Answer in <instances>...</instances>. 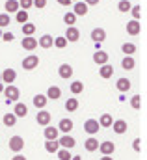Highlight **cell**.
I'll return each instance as SVG.
<instances>
[{"instance_id": "cell-53", "label": "cell", "mask_w": 147, "mask_h": 160, "mask_svg": "<svg viewBox=\"0 0 147 160\" xmlns=\"http://www.w3.org/2000/svg\"><path fill=\"white\" fill-rule=\"evenodd\" d=\"M0 38H2V30H0Z\"/></svg>"}, {"instance_id": "cell-52", "label": "cell", "mask_w": 147, "mask_h": 160, "mask_svg": "<svg viewBox=\"0 0 147 160\" xmlns=\"http://www.w3.org/2000/svg\"><path fill=\"white\" fill-rule=\"evenodd\" d=\"M4 91V82H0V93Z\"/></svg>"}, {"instance_id": "cell-7", "label": "cell", "mask_w": 147, "mask_h": 160, "mask_svg": "<svg viewBox=\"0 0 147 160\" xmlns=\"http://www.w3.org/2000/svg\"><path fill=\"white\" fill-rule=\"evenodd\" d=\"M58 143L63 149H73L74 145H76V140H74L73 136H69V134H63L62 138H58Z\"/></svg>"}, {"instance_id": "cell-39", "label": "cell", "mask_w": 147, "mask_h": 160, "mask_svg": "<svg viewBox=\"0 0 147 160\" xmlns=\"http://www.w3.org/2000/svg\"><path fill=\"white\" fill-rule=\"evenodd\" d=\"M130 13H132L134 21H140V17H142V8H140V6H132V8H130Z\"/></svg>"}, {"instance_id": "cell-33", "label": "cell", "mask_w": 147, "mask_h": 160, "mask_svg": "<svg viewBox=\"0 0 147 160\" xmlns=\"http://www.w3.org/2000/svg\"><path fill=\"white\" fill-rule=\"evenodd\" d=\"M15 21L21 22V24L28 22V11H26V9H19V11L15 13Z\"/></svg>"}, {"instance_id": "cell-44", "label": "cell", "mask_w": 147, "mask_h": 160, "mask_svg": "<svg viewBox=\"0 0 147 160\" xmlns=\"http://www.w3.org/2000/svg\"><path fill=\"white\" fill-rule=\"evenodd\" d=\"M132 149H134L136 153H140V151H142V140H140V138H136V140L132 142Z\"/></svg>"}, {"instance_id": "cell-2", "label": "cell", "mask_w": 147, "mask_h": 160, "mask_svg": "<svg viewBox=\"0 0 147 160\" xmlns=\"http://www.w3.org/2000/svg\"><path fill=\"white\" fill-rule=\"evenodd\" d=\"M8 147H9V151H13V153H21V151L24 149V140H23V136H11L9 142H8Z\"/></svg>"}, {"instance_id": "cell-21", "label": "cell", "mask_w": 147, "mask_h": 160, "mask_svg": "<svg viewBox=\"0 0 147 160\" xmlns=\"http://www.w3.org/2000/svg\"><path fill=\"white\" fill-rule=\"evenodd\" d=\"M13 114H15V118H26V116H28V108H26V104L17 102L15 108H13Z\"/></svg>"}, {"instance_id": "cell-6", "label": "cell", "mask_w": 147, "mask_h": 160, "mask_svg": "<svg viewBox=\"0 0 147 160\" xmlns=\"http://www.w3.org/2000/svg\"><path fill=\"white\" fill-rule=\"evenodd\" d=\"M99 128H101V125H99V121H97V119H88L86 123H84V130H86L89 136L97 134V132H99Z\"/></svg>"}, {"instance_id": "cell-37", "label": "cell", "mask_w": 147, "mask_h": 160, "mask_svg": "<svg viewBox=\"0 0 147 160\" xmlns=\"http://www.w3.org/2000/svg\"><path fill=\"white\" fill-rule=\"evenodd\" d=\"M130 8H132V4H130L129 0H121V2L117 4V9H119L121 13H127V11H130Z\"/></svg>"}, {"instance_id": "cell-13", "label": "cell", "mask_w": 147, "mask_h": 160, "mask_svg": "<svg viewBox=\"0 0 147 160\" xmlns=\"http://www.w3.org/2000/svg\"><path fill=\"white\" fill-rule=\"evenodd\" d=\"M99 151H101L103 155H112V153L115 151V143H114L112 140H106V142L99 143Z\"/></svg>"}, {"instance_id": "cell-30", "label": "cell", "mask_w": 147, "mask_h": 160, "mask_svg": "<svg viewBox=\"0 0 147 160\" xmlns=\"http://www.w3.org/2000/svg\"><path fill=\"white\" fill-rule=\"evenodd\" d=\"M134 65H136V62H134V58H132V56H125V58H123V62H121V67H123V69H127V71L134 69Z\"/></svg>"}, {"instance_id": "cell-22", "label": "cell", "mask_w": 147, "mask_h": 160, "mask_svg": "<svg viewBox=\"0 0 147 160\" xmlns=\"http://www.w3.org/2000/svg\"><path fill=\"white\" fill-rule=\"evenodd\" d=\"M58 149H60L58 140H47V142H45V151H47V153L56 155V151H58Z\"/></svg>"}, {"instance_id": "cell-11", "label": "cell", "mask_w": 147, "mask_h": 160, "mask_svg": "<svg viewBox=\"0 0 147 160\" xmlns=\"http://www.w3.org/2000/svg\"><path fill=\"white\" fill-rule=\"evenodd\" d=\"M58 75H60V78L69 80L71 77H73V67H71L69 63H62L60 69H58Z\"/></svg>"}, {"instance_id": "cell-25", "label": "cell", "mask_w": 147, "mask_h": 160, "mask_svg": "<svg viewBox=\"0 0 147 160\" xmlns=\"http://www.w3.org/2000/svg\"><path fill=\"white\" fill-rule=\"evenodd\" d=\"M130 86H132V84H130V80H129V78H119L117 82H115V88H117L119 91H123V93H125V91H129V89H130Z\"/></svg>"}, {"instance_id": "cell-38", "label": "cell", "mask_w": 147, "mask_h": 160, "mask_svg": "<svg viewBox=\"0 0 147 160\" xmlns=\"http://www.w3.org/2000/svg\"><path fill=\"white\" fill-rule=\"evenodd\" d=\"M63 22H65L67 26H74V22H76V15H74V13H65V15H63Z\"/></svg>"}, {"instance_id": "cell-24", "label": "cell", "mask_w": 147, "mask_h": 160, "mask_svg": "<svg viewBox=\"0 0 147 160\" xmlns=\"http://www.w3.org/2000/svg\"><path fill=\"white\" fill-rule=\"evenodd\" d=\"M60 95H62V89L58 86H50L48 91H47V99H52V101H58Z\"/></svg>"}, {"instance_id": "cell-46", "label": "cell", "mask_w": 147, "mask_h": 160, "mask_svg": "<svg viewBox=\"0 0 147 160\" xmlns=\"http://www.w3.org/2000/svg\"><path fill=\"white\" fill-rule=\"evenodd\" d=\"M0 39H4L6 43H8V41H13V39H15V36H13L11 32H2V38H0Z\"/></svg>"}, {"instance_id": "cell-34", "label": "cell", "mask_w": 147, "mask_h": 160, "mask_svg": "<svg viewBox=\"0 0 147 160\" xmlns=\"http://www.w3.org/2000/svg\"><path fill=\"white\" fill-rule=\"evenodd\" d=\"M56 155H58V158L60 160H71V157H73V155H71V149H63V147L58 149Z\"/></svg>"}, {"instance_id": "cell-31", "label": "cell", "mask_w": 147, "mask_h": 160, "mask_svg": "<svg viewBox=\"0 0 147 160\" xmlns=\"http://www.w3.org/2000/svg\"><path fill=\"white\" fill-rule=\"evenodd\" d=\"M82 91H84L82 80H74V82H71V93H73V95H80Z\"/></svg>"}, {"instance_id": "cell-51", "label": "cell", "mask_w": 147, "mask_h": 160, "mask_svg": "<svg viewBox=\"0 0 147 160\" xmlns=\"http://www.w3.org/2000/svg\"><path fill=\"white\" fill-rule=\"evenodd\" d=\"M71 160H82V157H78V155H73V157H71Z\"/></svg>"}, {"instance_id": "cell-43", "label": "cell", "mask_w": 147, "mask_h": 160, "mask_svg": "<svg viewBox=\"0 0 147 160\" xmlns=\"http://www.w3.org/2000/svg\"><path fill=\"white\" fill-rule=\"evenodd\" d=\"M19 2V8L21 9H26L28 11V8H32V0H17Z\"/></svg>"}, {"instance_id": "cell-49", "label": "cell", "mask_w": 147, "mask_h": 160, "mask_svg": "<svg viewBox=\"0 0 147 160\" xmlns=\"http://www.w3.org/2000/svg\"><path fill=\"white\" fill-rule=\"evenodd\" d=\"M11 160H26V157H24V155H15Z\"/></svg>"}, {"instance_id": "cell-41", "label": "cell", "mask_w": 147, "mask_h": 160, "mask_svg": "<svg viewBox=\"0 0 147 160\" xmlns=\"http://www.w3.org/2000/svg\"><path fill=\"white\" fill-rule=\"evenodd\" d=\"M65 45H67V39H65L63 36H60V38L54 39V47H56V48H65Z\"/></svg>"}, {"instance_id": "cell-50", "label": "cell", "mask_w": 147, "mask_h": 160, "mask_svg": "<svg viewBox=\"0 0 147 160\" xmlns=\"http://www.w3.org/2000/svg\"><path fill=\"white\" fill-rule=\"evenodd\" d=\"M101 160H114V158H112V155H103Z\"/></svg>"}, {"instance_id": "cell-15", "label": "cell", "mask_w": 147, "mask_h": 160, "mask_svg": "<svg viewBox=\"0 0 147 160\" xmlns=\"http://www.w3.org/2000/svg\"><path fill=\"white\" fill-rule=\"evenodd\" d=\"M37 45H39L41 48H50V47L54 45V39H52L50 34H43V36L37 39Z\"/></svg>"}, {"instance_id": "cell-29", "label": "cell", "mask_w": 147, "mask_h": 160, "mask_svg": "<svg viewBox=\"0 0 147 160\" xmlns=\"http://www.w3.org/2000/svg\"><path fill=\"white\" fill-rule=\"evenodd\" d=\"M121 50H123L125 56H132V54L136 52V45H134V43H123V45H121Z\"/></svg>"}, {"instance_id": "cell-18", "label": "cell", "mask_w": 147, "mask_h": 160, "mask_svg": "<svg viewBox=\"0 0 147 160\" xmlns=\"http://www.w3.org/2000/svg\"><path fill=\"white\" fill-rule=\"evenodd\" d=\"M88 9H89V6H86L84 2H74L73 13L76 17H84V15H88Z\"/></svg>"}, {"instance_id": "cell-14", "label": "cell", "mask_w": 147, "mask_h": 160, "mask_svg": "<svg viewBox=\"0 0 147 160\" xmlns=\"http://www.w3.org/2000/svg\"><path fill=\"white\" fill-rule=\"evenodd\" d=\"M84 149H86L88 153L97 151V149H99V140H97V138H93V136H89V138L84 142Z\"/></svg>"}, {"instance_id": "cell-32", "label": "cell", "mask_w": 147, "mask_h": 160, "mask_svg": "<svg viewBox=\"0 0 147 160\" xmlns=\"http://www.w3.org/2000/svg\"><path fill=\"white\" fill-rule=\"evenodd\" d=\"M65 110H67V112H76V110H78V99H74V97L67 99V101H65Z\"/></svg>"}, {"instance_id": "cell-26", "label": "cell", "mask_w": 147, "mask_h": 160, "mask_svg": "<svg viewBox=\"0 0 147 160\" xmlns=\"http://www.w3.org/2000/svg\"><path fill=\"white\" fill-rule=\"evenodd\" d=\"M6 13H17L21 8H19V2L17 0H6Z\"/></svg>"}, {"instance_id": "cell-9", "label": "cell", "mask_w": 147, "mask_h": 160, "mask_svg": "<svg viewBox=\"0 0 147 160\" xmlns=\"http://www.w3.org/2000/svg\"><path fill=\"white\" fill-rule=\"evenodd\" d=\"M142 32V24H140V21H129L127 22V34L129 36H138Z\"/></svg>"}, {"instance_id": "cell-5", "label": "cell", "mask_w": 147, "mask_h": 160, "mask_svg": "<svg viewBox=\"0 0 147 160\" xmlns=\"http://www.w3.org/2000/svg\"><path fill=\"white\" fill-rule=\"evenodd\" d=\"M17 78V73L15 69H4L0 71V82H6V84H13Z\"/></svg>"}, {"instance_id": "cell-10", "label": "cell", "mask_w": 147, "mask_h": 160, "mask_svg": "<svg viewBox=\"0 0 147 160\" xmlns=\"http://www.w3.org/2000/svg\"><path fill=\"white\" fill-rule=\"evenodd\" d=\"M112 128H114L115 134H125V132L129 130V125H127L125 119H115L114 123H112Z\"/></svg>"}, {"instance_id": "cell-17", "label": "cell", "mask_w": 147, "mask_h": 160, "mask_svg": "<svg viewBox=\"0 0 147 160\" xmlns=\"http://www.w3.org/2000/svg\"><path fill=\"white\" fill-rule=\"evenodd\" d=\"M91 39L95 41V43H103V41L106 39L104 28H93V30H91Z\"/></svg>"}, {"instance_id": "cell-48", "label": "cell", "mask_w": 147, "mask_h": 160, "mask_svg": "<svg viewBox=\"0 0 147 160\" xmlns=\"http://www.w3.org/2000/svg\"><path fill=\"white\" fill-rule=\"evenodd\" d=\"M56 2H58L60 6H71V4H73L71 0H56Z\"/></svg>"}, {"instance_id": "cell-12", "label": "cell", "mask_w": 147, "mask_h": 160, "mask_svg": "<svg viewBox=\"0 0 147 160\" xmlns=\"http://www.w3.org/2000/svg\"><path fill=\"white\" fill-rule=\"evenodd\" d=\"M58 127H52V125H47L45 130H43V136L45 140H58Z\"/></svg>"}, {"instance_id": "cell-20", "label": "cell", "mask_w": 147, "mask_h": 160, "mask_svg": "<svg viewBox=\"0 0 147 160\" xmlns=\"http://www.w3.org/2000/svg\"><path fill=\"white\" fill-rule=\"evenodd\" d=\"M47 95H41V93H37V95H34V99H32V102H34V106L36 108H39V110H43L45 106H47Z\"/></svg>"}, {"instance_id": "cell-40", "label": "cell", "mask_w": 147, "mask_h": 160, "mask_svg": "<svg viewBox=\"0 0 147 160\" xmlns=\"http://www.w3.org/2000/svg\"><path fill=\"white\" fill-rule=\"evenodd\" d=\"M9 22H11V19H9V13H0V28L8 26Z\"/></svg>"}, {"instance_id": "cell-8", "label": "cell", "mask_w": 147, "mask_h": 160, "mask_svg": "<svg viewBox=\"0 0 147 160\" xmlns=\"http://www.w3.org/2000/svg\"><path fill=\"white\" fill-rule=\"evenodd\" d=\"M21 47L24 48V50H36L37 48V39L34 36H24L23 41H21Z\"/></svg>"}, {"instance_id": "cell-3", "label": "cell", "mask_w": 147, "mask_h": 160, "mask_svg": "<svg viewBox=\"0 0 147 160\" xmlns=\"http://www.w3.org/2000/svg\"><path fill=\"white\" fill-rule=\"evenodd\" d=\"M37 65H39V58H37L36 54H30V56H26V58L23 60V69H26V71L36 69Z\"/></svg>"}, {"instance_id": "cell-28", "label": "cell", "mask_w": 147, "mask_h": 160, "mask_svg": "<svg viewBox=\"0 0 147 160\" xmlns=\"http://www.w3.org/2000/svg\"><path fill=\"white\" fill-rule=\"evenodd\" d=\"M2 121H4V125H6V127H15L17 118H15V114H13V112H8V114H4Z\"/></svg>"}, {"instance_id": "cell-16", "label": "cell", "mask_w": 147, "mask_h": 160, "mask_svg": "<svg viewBox=\"0 0 147 160\" xmlns=\"http://www.w3.org/2000/svg\"><path fill=\"white\" fill-rule=\"evenodd\" d=\"M93 62H95L97 65H104V63H108V54H106L104 50H95Z\"/></svg>"}, {"instance_id": "cell-4", "label": "cell", "mask_w": 147, "mask_h": 160, "mask_svg": "<svg viewBox=\"0 0 147 160\" xmlns=\"http://www.w3.org/2000/svg\"><path fill=\"white\" fill-rule=\"evenodd\" d=\"M50 119H52V116H50V112H48V110H39V112H37V116H36L37 125H41V127L50 125Z\"/></svg>"}, {"instance_id": "cell-23", "label": "cell", "mask_w": 147, "mask_h": 160, "mask_svg": "<svg viewBox=\"0 0 147 160\" xmlns=\"http://www.w3.org/2000/svg\"><path fill=\"white\" fill-rule=\"evenodd\" d=\"M73 121L71 119H62L60 121V125H58V130H62V132H63V134H69V132H71V130H73Z\"/></svg>"}, {"instance_id": "cell-27", "label": "cell", "mask_w": 147, "mask_h": 160, "mask_svg": "<svg viewBox=\"0 0 147 160\" xmlns=\"http://www.w3.org/2000/svg\"><path fill=\"white\" fill-rule=\"evenodd\" d=\"M99 75H101L103 78H112V75H114V67H112V65H108V63L101 65V69H99Z\"/></svg>"}, {"instance_id": "cell-54", "label": "cell", "mask_w": 147, "mask_h": 160, "mask_svg": "<svg viewBox=\"0 0 147 160\" xmlns=\"http://www.w3.org/2000/svg\"><path fill=\"white\" fill-rule=\"evenodd\" d=\"M71 2H78V0H71Z\"/></svg>"}, {"instance_id": "cell-45", "label": "cell", "mask_w": 147, "mask_h": 160, "mask_svg": "<svg viewBox=\"0 0 147 160\" xmlns=\"http://www.w3.org/2000/svg\"><path fill=\"white\" fill-rule=\"evenodd\" d=\"M32 6H36L37 9H43L47 6V0H32Z\"/></svg>"}, {"instance_id": "cell-42", "label": "cell", "mask_w": 147, "mask_h": 160, "mask_svg": "<svg viewBox=\"0 0 147 160\" xmlns=\"http://www.w3.org/2000/svg\"><path fill=\"white\" fill-rule=\"evenodd\" d=\"M140 104H142V101H140V95H134V97L130 99V106H132L134 110H138V108H140Z\"/></svg>"}, {"instance_id": "cell-36", "label": "cell", "mask_w": 147, "mask_h": 160, "mask_svg": "<svg viewBox=\"0 0 147 160\" xmlns=\"http://www.w3.org/2000/svg\"><path fill=\"white\" fill-rule=\"evenodd\" d=\"M21 26H23V34H24V36H34L36 26H34L32 22H24V24H21Z\"/></svg>"}, {"instance_id": "cell-47", "label": "cell", "mask_w": 147, "mask_h": 160, "mask_svg": "<svg viewBox=\"0 0 147 160\" xmlns=\"http://www.w3.org/2000/svg\"><path fill=\"white\" fill-rule=\"evenodd\" d=\"M99 2H101V0H84V4H86V6H97Z\"/></svg>"}, {"instance_id": "cell-35", "label": "cell", "mask_w": 147, "mask_h": 160, "mask_svg": "<svg viewBox=\"0 0 147 160\" xmlns=\"http://www.w3.org/2000/svg\"><path fill=\"white\" fill-rule=\"evenodd\" d=\"M112 123H114V119H112L110 114H103V116L99 118V125H101V127H112Z\"/></svg>"}, {"instance_id": "cell-19", "label": "cell", "mask_w": 147, "mask_h": 160, "mask_svg": "<svg viewBox=\"0 0 147 160\" xmlns=\"http://www.w3.org/2000/svg\"><path fill=\"white\" fill-rule=\"evenodd\" d=\"M63 38L67 41H71V43H74V41H78V38H80V32H78V28H74V26H67V32H65Z\"/></svg>"}, {"instance_id": "cell-1", "label": "cell", "mask_w": 147, "mask_h": 160, "mask_svg": "<svg viewBox=\"0 0 147 160\" xmlns=\"http://www.w3.org/2000/svg\"><path fill=\"white\" fill-rule=\"evenodd\" d=\"M4 95H6V99L8 101H11V102H15V101H19V97H21V91H19V88L17 86H13V84H8V86H4V91H2Z\"/></svg>"}]
</instances>
